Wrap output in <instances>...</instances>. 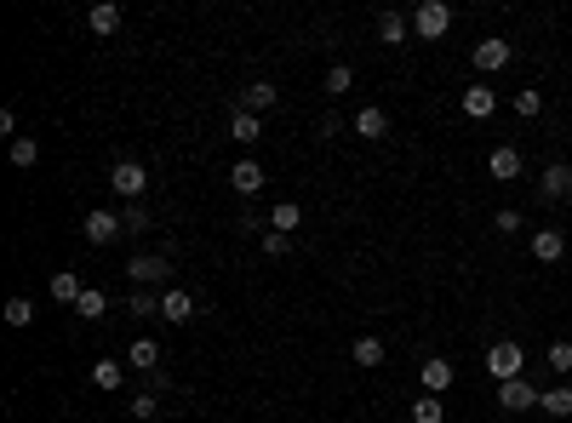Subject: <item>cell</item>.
Segmentation results:
<instances>
[{"instance_id":"cell-1","label":"cell","mask_w":572,"mask_h":423,"mask_svg":"<svg viewBox=\"0 0 572 423\" xmlns=\"http://www.w3.org/2000/svg\"><path fill=\"white\" fill-rule=\"evenodd\" d=\"M521 372H527V349H521L515 338H498V343L487 349V378H492V383H515Z\"/></svg>"},{"instance_id":"cell-2","label":"cell","mask_w":572,"mask_h":423,"mask_svg":"<svg viewBox=\"0 0 572 423\" xmlns=\"http://www.w3.org/2000/svg\"><path fill=\"white\" fill-rule=\"evenodd\" d=\"M127 280H132V286H161V280H172V252L127 258Z\"/></svg>"},{"instance_id":"cell-3","label":"cell","mask_w":572,"mask_h":423,"mask_svg":"<svg viewBox=\"0 0 572 423\" xmlns=\"http://www.w3.org/2000/svg\"><path fill=\"white\" fill-rule=\"evenodd\" d=\"M446 29H453V6H446V0H424V6L412 12V35L418 40H441Z\"/></svg>"},{"instance_id":"cell-4","label":"cell","mask_w":572,"mask_h":423,"mask_svg":"<svg viewBox=\"0 0 572 423\" xmlns=\"http://www.w3.org/2000/svg\"><path fill=\"white\" fill-rule=\"evenodd\" d=\"M110 189H115L120 200H144V189H149V166H144V161H115Z\"/></svg>"},{"instance_id":"cell-5","label":"cell","mask_w":572,"mask_h":423,"mask_svg":"<svg viewBox=\"0 0 572 423\" xmlns=\"http://www.w3.org/2000/svg\"><path fill=\"white\" fill-rule=\"evenodd\" d=\"M81 234L92 246H115L120 234H127V224H120V212H110V207H98V212H86V224H81Z\"/></svg>"},{"instance_id":"cell-6","label":"cell","mask_w":572,"mask_h":423,"mask_svg":"<svg viewBox=\"0 0 572 423\" xmlns=\"http://www.w3.org/2000/svg\"><path fill=\"white\" fill-rule=\"evenodd\" d=\"M538 195H544V200H572V166L550 161L544 172H538Z\"/></svg>"},{"instance_id":"cell-7","label":"cell","mask_w":572,"mask_h":423,"mask_svg":"<svg viewBox=\"0 0 572 423\" xmlns=\"http://www.w3.org/2000/svg\"><path fill=\"white\" fill-rule=\"evenodd\" d=\"M538 406V383L515 378V383H498V412H532Z\"/></svg>"},{"instance_id":"cell-8","label":"cell","mask_w":572,"mask_h":423,"mask_svg":"<svg viewBox=\"0 0 572 423\" xmlns=\"http://www.w3.org/2000/svg\"><path fill=\"white\" fill-rule=\"evenodd\" d=\"M229 189H235L241 200L264 195V166H258V161H235V166H229Z\"/></svg>"},{"instance_id":"cell-9","label":"cell","mask_w":572,"mask_h":423,"mask_svg":"<svg viewBox=\"0 0 572 423\" xmlns=\"http://www.w3.org/2000/svg\"><path fill=\"white\" fill-rule=\"evenodd\" d=\"M509 57H515V52H509V40H504V35H487L481 46H475V69H481V75H498Z\"/></svg>"},{"instance_id":"cell-10","label":"cell","mask_w":572,"mask_h":423,"mask_svg":"<svg viewBox=\"0 0 572 423\" xmlns=\"http://www.w3.org/2000/svg\"><path fill=\"white\" fill-rule=\"evenodd\" d=\"M463 115H470V120H487L492 115V109H498V92H492L487 81H475V86H463Z\"/></svg>"},{"instance_id":"cell-11","label":"cell","mask_w":572,"mask_h":423,"mask_svg":"<svg viewBox=\"0 0 572 423\" xmlns=\"http://www.w3.org/2000/svg\"><path fill=\"white\" fill-rule=\"evenodd\" d=\"M355 137H366V144H378V137H390V115H383L378 103L355 109Z\"/></svg>"},{"instance_id":"cell-12","label":"cell","mask_w":572,"mask_h":423,"mask_svg":"<svg viewBox=\"0 0 572 423\" xmlns=\"http://www.w3.org/2000/svg\"><path fill=\"white\" fill-rule=\"evenodd\" d=\"M487 172H492L498 183H515V178H521V149H515V144H498V149L487 154Z\"/></svg>"},{"instance_id":"cell-13","label":"cell","mask_w":572,"mask_h":423,"mask_svg":"<svg viewBox=\"0 0 572 423\" xmlns=\"http://www.w3.org/2000/svg\"><path fill=\"white\" fill-rule=\"evenodd\" d=\"M453 378H458V372H453V360H424V372H418V383H424V395H446V389H453Z\"/></svg>"},{"instance_id":"cell-14","label":"cell","mask_w":572,"mask_h":423,"mask_svg":"<svg viewBox=\"0 0 572 423\" xmlns=\"http://www.w3.org/2000/svg\"><path fill=\"white\" fill-rule=\"evenodd\" d=\"M532 258L538 263H561L567 258V234L561 229H532Z\"/></svg>"},{"instance_id":"cell-15","label":"cell","mask_w":572,"mask_h":423,"mask_svg":"<svg viewBox=\"0 0 572 423\" xmlns=\"http://www.w3.org/2000/svg\"><path fill=\"white\" fill-rule=\"evenodd\" d=\"M161 315L172 321V326H183V321H195V297L183 292V286H166V292H161Z\"/></svg>"},{"instance_id":"cell-16","label":"cell","mask_w":572,"mask_h":423,"mask_svg":"<svg viewBox=\"0 0 572 423\" xmlns=\"http://www.w3.org/2000/svg\"><path fill=\"white\" fill-rule=\"evenodd\" d=\"M275 103H281V92H275L269 81H252V86L241 92V109H246V115H269Z\"/></svg>"},{"instance_id":"cell-17","label":"cell","mask_w":572,"mask_h":423,"mask_svg":"<svg viewBox=\"0 0 572 423\" xmlns=\"http://www.w3.org/2000/svg\"><path fill=\"white\" fill-rule=\"evenodd\" d=\"M127 360H115V355H103V360H92V383H98V389H120V383H127Z\"/></svg>"},{"instance_id":"cell-18","label":"cell","mask_w":572,"mask_h":423,"mask_svg":"<svg viewBox=\"0 0 572 423\" xmlns=\"http://www.w3.org/2000/svg\"><path fill=\"white\" fill-rule=\"evenodd\" d=\"M46 292H52L57 304H69V309H75V304H81V292H86V286H81V275H75V269H57L52 280H46Z\"/></svg>"},{"instance_id":"cell-19","label":"cell","mask_w":572,"mask_h":423,"mask_svg":"<svg viewBox=\"0 0 572 423\" xmlns=\"http://www.w3.org/2000/svg\"><path fill=\"white\" fill-rule=\"evenodd\" d=\"M349 355H355V366H361V372H373V366H383V338L361 332V338L349 343Z\"/></svg>"},{"instance_id":"cell-20","label":"cell","mask_w":572,"mask_h":423,"mask_svg":"<svg viewBox=\"0 0 572 423\" xmlns=\"http://www.w3.org/2000/svg\"><path fill=\"white\" fill-rule=\"evenodd\" d=\"M412 35V18H400V12H378V40L383 46H407Z\"/></svg>"},{"instance_id":"cell-21","label":"cell","mask_w":572,"mask_h":423,"mask_svg":"<svg viewBox=\"0 0 572 423\" xmlns=\"http://www.w3.org/2000/svg\"><path fill=\"white\" fill-rule=\"evenodd\" d=\"M229 137H235V144H258V137H264V115L235 109V115H229Z\"/></svg>"},{"instance_id":"cell-22","label":"cell","mask_w":572,"mask_h":423,"mask_svg":"<svg viewBox=\"0 0 572 423\" xmlns=\"http://www.w3.org/2000/svg\"><path fill=\"white\" fill-rule=\"evenodd\" d=\"M538 412L572 423V389H567V383H561V389H544V395H538Z\"/></svg>"},{"instance_id":"cell-23","label":"cell","mask_w":572,"mask_h":423,"mask_svg":"<svg viewBox=\"0 0 572 423\" xmlns=\"http://www.w3.org/2000/svg\"><path fill=\"white\" fill-rule=\"evenodd\" d=\"M86 23H92V35H115V29H120V6H115V0H98V6L86 12Z\"/></svg>"},{"instance_id":"cell-24","label":"cell","mask_w":572,"mask_h":423,"mask_svg":"<svg viewBox=\"0 0 572 423\" xmlns=\"http://www.w3.org/2000/svg\"><path fill=\"white\" fill-rule=\"evenodd\" d=\"M127 366H132V372H154V366H161L154 338H137V343H132V349H127Z\"/></svg>"},{"instance_id":"cell-25","label":"cell","mask_w":572,"mask_h":423,"mask_svg":"<svg viewBox=\"0 0 572 423\" xmlns=\"http://www.w3.org/2000/svg\"><path fill=\"white\" fill-rule=\"evenodd\" d=\"M127 315H137V321H149V315H161V297H154L149 286H132V297H127Z\"/></svg>"},{"instance_id":"cell-26","label":"cell","mask_w":572,"mask_h":423,"mask_svg":"<svg viewBox=\"0 0 572 423\" xmlns=\"http://www.w3.org/2000/svg\"><path fill=\"white\" fill-rule=\"evenodd\" d=\"M412 423H446V401L441 395H418L412 401Z\"/></svg>"},{"instance_id":"cell-27","label":"cell","mask_w":572,"mask_h":423,"mask_svg":"<svg viewBox=\"0 0 572 423\" xmlns=\"http://www.w3.org/2000/svg\"><path fill=\"white\" fill-rule=\"evenodd\" d=\"M298 224H304V207H298V200H281V207L269 212V229H281V234H292Z\"/></svg>"},{"instance_id":"cell-28","label":"cell","mask_w":572,"mask_h":423,"mask_svg":"<svg viewBox=\"0 0 572 423\" xmlns=\"http://www.w3.org/2000/svg\"><path fill=\"white\" fill-rule=\"evenodd\" d=\"M103 309H110V297H103L98 286H86L81 304H75V315H81V321H103Z\"/></svg>"},{"instance_id":"cell-29","label":"cell","mask_w":572,"mask_h":423,"mask_svg":"<svg viewBox=\"0 0 572 423\" xmlns=\"http://www.w3.org/2000/svg\"><path fill=\"white\" fill-rule=\"evenodd\" d=\"M6 326H12V332L35 326V304H29V297H12V304H6Z\"/></svg>"},{"instance_id":"cell-30","label":"cell","mask_w":572,"mask_h":423,"mask_svg":"<svg viewBox=\"0 0 572 423\" xmlns=\"http://www.w3.org/2000/svg\"><path fill=\"white\" fill-rule=\"evenodd\" d=\"M349 86H355V69H349V64H332V69H327V98H344Z\"/></svg>"},{"instance_id":"cell-31","label":"cell","mask_w":572,"mask_h":423,"mask_svg":"<svg viewBox=\"0 0 572 423\" xmlns=\"http://www.w3.org/2000/svg\"><path fill=\"white\" fill-rule=\"evenodd\" d=\"M35 161H40V144H35V137H12V166H23V172H29Z\"/></svg>"},{"instance_id":"cell-32","label":"cell","mask_w":572,"mask_h":423,"mask_svg":"<svg viewBox=\"0 0 572 423\" xmlns=\"http://www.w3.org/2000/svg\"><path fill=\"white\" fill-rule=\"evenodd\" d=\"M515 115H527V120H538V115H544V92H538V86H527V92H515Z\"/></svg>"},{"instance_id":"cell-33","label":"cell","mask_w":572,"mask_h":423,"mask_svg":"<svg viewBox=\"0 0 572 423\" xmlns=\"http://www.w3.org/2000/svg\"><path fill=\"white\" fill-rule=\"evenodd\" d=\"M120 224H127V234H144V229H149V207H144V200H127Z\"/></svg>"},{"instance_id":"cell-34","label":"cell","mask_w":572,"mask_h":423,"mask_svg":"<svg viewBox=\"0 0 572 423\" xmlns=\"http://www.w3.org/2000/svg\"><path fill=\"white\" fill-rule=\"evenodd\" d=\"M544 360H550V372H561V378H567V372H572V343H567V338H555Z\"/></svg>"},{"instance_id":"cell-35","label":"cell","mask_w":572,"mask_h":423,"mask_svg":"<svg viewBox=\"0 0 572 423\" xmlns=\"http://www.w3.org/2000/svg\"><path fill=\"white\" fill-rule=\"evenodd\" d=\"M258 241H264V258H286L292 252V234H281V229H264Z\"/></svg>"},{"instance_id":"cell-36","label":"cell","mask_w":572,"mask_h":423,"mask_svg":"<svg viewBox=\"0 0 572 423\" xmlns=\"http://www.w3.org/2000/svg\"><path fill=\"white\" fill-rule=\"evenodd\" d=\"M127 412H132L137 423H149L154 412H161V395H149V389H144V395H132V406H127Z\"/></svg>"},{"instance_id":"cell-37","label":"cell","mask_w":572,"mask_h":423,"mask_svg":"<svg viewBox=\"0 0 572 423\" xmlns=\"http://www.w3.org/2000/svg\"><path fill=\"white\" fill-rule=\"evenodd\" d=\"M144 389H149V395H172V372H161V366L144 372Z\"/></svg>"},{"instance_id":"cell-38","label":"cell","mask_w":572,"mask_h":423,"mask_svg":"<svg viewBox=\"0 0 572 423\" xmlns=\"http://www.w3.org/2000/svg\"><path fill=\"white\" fill-rule=\"evenodd\" d=\"M492 229H498V234H521V212H515V207H504L498 217H492Z\"/></svg>"},{"instance_id":"cell-39","label":"cell","mask_w":572,"mask_h":423,"mask_svg":"<svg viewBox=\"0 0 572 423\" xmlns=\"http://www.w3.org/2000/svg\"><path fill=\"white\" fill-rule=\"evenodd\" d=\"M241 229H246V234H264V229H269V224H264V217H258V212H252V207H246V212H241Z\"/></svg>"}]
</instances>
